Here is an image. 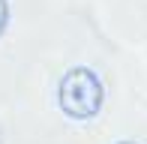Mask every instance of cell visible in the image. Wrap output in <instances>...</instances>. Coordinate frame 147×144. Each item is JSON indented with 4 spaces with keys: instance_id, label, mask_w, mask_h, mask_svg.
Segmentation results:
<instances>
[{
    "instance_id": "obj_1",
    "label": "cell",
    "mask_w": 147,
    "mask_h": 144,
    "mask_svg": "<svg viewBox=\"0 0 147 144\" xmlns=\"http://www.w3.org/2000/svg\"><path fill=\"white\" fill-rule=\"evenodd\" d=\"M105 87L90 66H72L57 84V105L69 120H93L102 111Z\"/></svg>"
},
{
    "instance_id": "obj_2",
    "label": "cell",
    "mask_w": 147,
    "mask_h": 144,
    "mask_svg": "<svg viewBox=\"0 0 147 144\" xmlns=\"http://www.w3.org/2000/svg\"><path fill=\"white\" fill-rule=\"evenodd\" d=\"M6 24H9V0H0V36L6 33Z\"/></svg>"
},
{
    "instance_id": "obj_3",
    "label": "cell",
    "mask_w": 147,
    "mask_h": 144,
    "mask_svg": "<svg viewBox=\"0 0 147 144\" xmlns=\"http://www.w3.org/2000/svg\"><path fill=\"white\" fill-rule=\"evenodd\" d=\"M117 144H138V141H117Z\"/></svg>"
}]
</instances>
